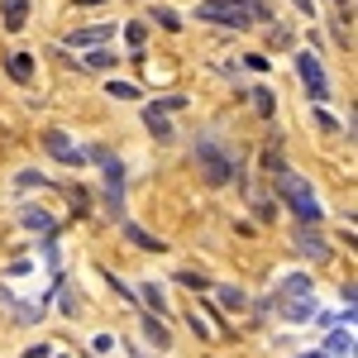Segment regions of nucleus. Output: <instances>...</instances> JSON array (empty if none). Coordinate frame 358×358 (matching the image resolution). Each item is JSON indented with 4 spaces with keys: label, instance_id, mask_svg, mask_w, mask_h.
Returning a JSON list of instances; mask_svg holds the SVG:
<instances>
[{
    "label": "nucleus",
    "instance_id": "nucleus-26",
    "mask_svg": "<svg viewBox=\"0 0 358 358\" xmlns=\"http://www.w3.org/2000/svg\"><path fill=\"white\" fill-rule=\"evenodd\" d=\"M182 282H187V287H196V292H201V287H210V282H206L201 273H182Z\"/></svg>",
    "mask_w": 358,
    "mask_h": 358
},
{
    "label": "nucleus",
    "instance_id": "nucleus-8",
    "mask_svg": "<svg viewBox=\"0 0 358 358\" xmlns=\"http://www.w3.org/2000/svg\"><path fill=\"white\" fill-rule=\"evenodd\" d=\"M301 296H310V277H306V273L287 277V282L277 287V306H287V301H301Z\"/></svg>",
    "mask_w": 358,
    "mask_h": 358
},
{
    "label": "nucleus",
    "instance_id": "nucleus-12",
    "mask_svg": "<svg viewBox=\"0 0 358 358\" xmlns=\"http://www.w3.org/2000/svg\"><path fill=\"white\" fill-rule=\"evenodd\" d=\"M124 239H129V244H138V248H148V253H163V239H153V234H148V229H138V224H129L124 220Z\"/></svg>",
    "mask_w": 358,
    "mask_h": 358
},
{
    "label": "nucleus",
    "instance_id": "nucleus-7",
    "mask_svg": "<svg viewBox=\"0 0 358 358\" xmlns=\"http://www.w3.org/2000/svg\"><path fill=\"white\" fill-rule=\"evenodd\" d=\"M296 253L315 258V263H325V258H330V244H325V239H320L310 224H301V229H296Z\"/></svg>",
    "mask_w": 358,
    "mask_h": 358
},
{
    "label": "nucleus",
    "instance_id": "nucleus-19",
    "mask_svg": "<svg viewBox=\"0 0 358 358\" xmlns=\"http://www.w3.org/2000/svg\"><path fill=\"white\" fill-rule=\"evenodd\" d=\"M220 306H224V310H244V292H234V287H220Z\"/></svg>",
    "mask_w": 358,
    "mask_h": 358
},
{
    "label": "nucleus",
    "instance_id": "nucleus-2",
    "mask_svg": "<svg viewBox=\"0 0 358 358\" xmlns=\"http://www.w3.org/2000/svg\"><path fill=\"white\" fill-rule=\"evenodd\" d=\"M277 196L292 206V215L301 224H315L325 210H320V201H315V192H310V182L306 177H296V172H287V167H277Z\"/></svg>",
    "mask_w": 358,
    "mask_h": 358
},
{
    "label": "nucleus",
    "instance_id": "nucleus-22",
    "mask_svg": "<svg viewBox=\"0 0 358 358\" xmlns=\"http://www.w3.org/2000/svg\"><path fill=\"white\" fill-rule=\"evenodd\" d=\"M110 96H115V101H134L138 86H129V82H110Z\"/></svg>",
    "mask_w": 358,
    "mask_h": 358
},
{
    "label": "nucleus",
    "instance_id": "nucleus-30",
    "mask_svg": "<svg viewBox=\"0 0 358 358\" xmlns=\"http://www.w3.org/2000/svg\"><path fill=\"white\" fill-rule=\"evenodd\" d=\"M77 5H101V0H77Z\"/></svg>",
    "mask_w": 358,
    "mask_h": 358
},
{
    "label": "nucleus",
    "instance_id": "nucleus-28",
    "mask_svg": "<svg viewBox=\"0 0 358 358\" xmlns=\"http://www.w3.org/2000/svg\"><path fill=\"white\" fill-rule=\"evenodd\" d=\"M24 358H48V349H29V354Z\"/></svg>",
    "mask_w": 358,
    "mask_h": 358
},
{
    "label": "nucleus",
    "instance_id": "nucleus-6",
    "mask_svg": "<svg viewBox=\"0 0 358 358\" xmlns=\"http://www.w3.org/2000/svg\"><path fill=\"white\" fill-rule=\"evenodd\" d=\"M296 72H301V82H306V91H310V101H325V96H330L325 67H320V57H315V53H296Z\"/></svg>",
    "mask_w": 358,
    "mask_h": 358
},
{
    "label": "nucleus",
    "instance_id": "nucleus-24",
    "mask_svg": "<svg viewBox=\"0 0 358 358\" xmlns=\"http://www.w3.org/2000/svg\"><path fill=\"white\" fill-rule=\"evenodd\" d=\"M124 38H129V48H143V38H148V29H143V24H129V29H124Z\"/></svg>",
    "mask_w": 358,
    "mask_h": 358
},
{
    "label": "nucleus",
    "instance_id": "nucleus-23",
    "mask_svg": "<svg viewBox=\"0 0 358 358\" xmlns=\"http://www.w3.org/2000/svg\"><path fill=\"white\" fill-rule=\"evenodd\" d=\"M253 106H258V115H273V91L258 86V91H253Z\"/></svg>",
    "mask_w": 358,
    "mask_h": 358
},
{
    "label": "nucleus",
    "instance_id": "nucleus-25",
    "mask_svg": "<svg viewBox=\"0 0 358 358\" xmlns=\"http://www.w3.org/2000/svg\"><path fill=\"white\" fill-rule=\"evenodd\" d=\"M38 182H43V172H20V187H38ZM43 187H48V182H43Z\"/></svg>",
    "mask_w": 358,
    "mask_h": 358
},
{
    "label": "nucleus",
    "instance_id": "nucleus-1",
    "mask_svg": "<svg viewBox=\"0 0 358 358\" xmlns=\"http://www.w3.org/2000/svg\"><path fill=\"white\" fill-rule=\"evenodd\" d=\"M196 20H210V24H224V29H248L273 20V5L268 0H201Z\"/></svg>",
    "mask_w": 358,
    "mask_h": 358
},
{
    "label": "nucleus",
    "instance_id": "nucleus-20",
    "mask_svg": "<svg viewBox=\"0 0 358 358\" xmlns=\"http://www.w3.org/2000/svg\"><path fill=\"white\" fill-rule=\"evenodd\" d=\"M86 67H96V72H101V67H115V53L110 48H96V53L86 57Z\"/></svg>",
    "mask_w": 358,
    "mask_h": 358
},
{
    "label": "nucleus",
    "instance_id": "nucleus-3",
    "mask_svg": "<svg viewBox=\"0 0 358 358\" xmlns=\"http://www.w3.org/2000/svg\"><path fill=\"white\" fill-rule=\"evenodd\" d=\"M196 167H201V177H206L210 187H224V182L234 177V158L224 153L215 138H196Z\"/></svg>",
    "mask_w": 358,
    "mask_h": 358
},
{
    "label": "nucleus",
    "instance_id": "nucleus-15",
    "mask_svg": "<svg viewBox=\"0 0 358 358\" xmlns=\"http://www.w3.org/2000/svg\"><path fill=\"white\" fill-rule=\"evenodd\" d=\"M10 77H15V82H29V77H34V62H29V53H10Z\"/></svg>",
    "mask_w": 358,
    "mask_h": 358
},
{
    "label": "nucleus",
    "instance_id": "nucleus-31",
    "mask_svg": "<svg viewBox=\"0 0 358 358\" xmlns=\"http://www.w3.org/2000/svg\"><path fill=\"white\" fill-rule=\"evenodd\" d=\"M301 358H325V354H301Z\"/></svg>",
    "mask_w": 358,
    "mask_h": 358
},
{
    "label": "nucleus",
    "instance_id": "nucleus-16",
    "mask_svg": "<svg viewBox=\"0 0 358 358\" xmlns=\"http://www.w3.org/2000/svg\"><path fill=\"white\" fill-rule=\"evenodd\" d=\"M143 334H148V339H153V344H158V349H167V344H172V339H167V330H163V320H158V315H148V320H143Z\"/></svg>",
    "mask_w": 358,
    "mask_h": 358
},
{
    "label": "nucleus",
    "instance_id": "nucleus-13",
    "mask_svg": "<svg viewBox=\"0 0 358 358\" xmlns=\"http://www.w3.org/2000/svg\"><path fill=\"white\" fill-rule=\"evenodd\" d=\"M143 124H148L158 138H172V124H167V115L158 110V106H148V110H143Z\"/></svg>",
    "mask_w": 358,
    "mask_h": 358
},
{
    "label": "nucleus",
    "instance_id": "nucleus-9",
    "mask_svg": "<svg viewBox=\"0 0 358 358\" xmlns=\"http://www.w3.org/2000/svg\"><path fill=\"white\" fill-rule=\"evenodd\" d=\"M110 34H115L110 24H91V29H77V34H72L67 43H72V48H96V43H106Z\"/></svg>",
    "mask_w": 358,
    "mask_h": 358
},
{
    "label": "nucleus",
    "instance_id": "nucleus-11",
    "mask_svg": "<svg viewBox=\"0 0 358 358\" xmlns=\"http://www.w3.org/2000/svg\"><path fill=\"white\" fill-rule=\"evenodd\" d=\"M20 224H24V229H38V234H53V229H57L53 215H48V210H34V206L20 210Z\"/></svg>",
    "mask_w": 358,
    "mask_h": 358
},
{
    "label": "nucleus",
    "instance_id": "nucleus-5",
    "mask_svg": "<svg viewBox=\"0 0 358 358\" xmlns=\"http://www.w3.org/2000/svg\"><path fill=\"white\" fill-rule=\"evenodd\" d=\"M43 153H48V158H57V163H67V167L91 163V153H86V148H77V143L62 134V129H48V134H43Z\"/></svg>",
    "mask_w": 358,
    "mask_h": 358
},
{
    "label": "nucleus",
    "instance_id": "nucleus-29",
    "mask_svg": "<svg viewBox=\"0 0 358 358\" xmlns=\"http://www.w3.org/2000/svg\"><path fill=\"white\" fill-rule=\"evenodd\" d=\"M296 5H301V10H306V15H310V0H296Z\"/></svg>",
    "mask_w": 358,
    "mask_h": 358
},
{
    "label": "nucleus",
    "instance_id": "nucleus-10",
    "mask_svg": "<svg viewBox=\"0 0 358 358\" xmlns=\"http://www.w3.org/2000/svg\"><path fill=\"white\" fill-rule=\"evenodd\" d=\"M0 20H5V29H24L29 24V0H0Z\"/></svg>",
    "mask_w": 358,
    "mask_h": 358
},
{
    "label": "nucleus",
    "instance_id": "nucleus-27",
    "mask_svg": "<svg viewBox=\"0 0 358 358\" xmlns=\"http://www.w3.org/2000/svg\"><path fill=\"white\" fill-rule=\"evenodd\" d=\"M192 330L201 334V339H210V325H206V320H201V315H196V310H192Z\"/></svg>",
    "mask_w": 358,
    "mask_h": 358
},
{
    "label": "nucleus",
    "instance_id": "nucleus-4",
    "mask_svg": "<svg viewBox=\"0 0 358 358\" xmlns=\"http://www.w3.org/2000/svg\"><path fill=\"white\" fill-rule=\"evenodd\" d=\"M91 163L106 167V206L120 215V206H124V163H120V158H110L106 148H96V153H91Z\"/></svg>",
    "mask_w": 358,
    "mask_h": 358
},
{
    "label": "nucleus",
    "instance_id": "nucleus-18",
    "mask_svg": "<svg viewBox=\"0 0 358 358\" xmlns=\"http://www.w3.org/2000/svg\"><path fill=\"white\" fill-rule=\"evenodd\" d=\"M330 354H349V358H354V334L334 330V334H330Z\"/></svg>",
    "mask_w": 358,
    "mask_h": 358
},
{
    "label": "nucleus",
    "instance_id": "nucleus-14",
    "mask_svg": "<svg viewBox=\"0 0 358 358\" xmlns=\"http://www.w3.org/2000/svg\"><path fill=\"white\" fill-rule=\"evenodd\" d=\"M287 320H310V310H315V301L310 296H301V301H287V306H277Z\"/></svg>",
    "mask_w": 358,
    "mask_h": 358
},
{
    "label": "nucleus",
    "instance_id": "nucleus-21",
    "mask_svg": "<svg viewBox=\"0 0 358 358\" xmlns=\"http://www.w3.org/2000/svg\"><path fill=\"white\" fill-rule=\"evenodd\" d=\"M153 20H158L163 29H182V20H177V10H167V5H158V10H153Z\"/></svg>",
    "mask_w": 358,
    "mask_h": 358
},
{
    "label": "nucleus",
    "instance_id": "nucleus-17",
    "mask_svg": "<svg viewBox=\"0 0 358 358\" xmlns=\"http://www.w3.org/2000/svg\"><path fill=\"white\" fill-rule=\"evenodd\" d=\"M138 296H143V301L153 306L158 315H163V310H167V296H163V287H153V282H143V292H138Z\"/></svg>",
    "mask_w": 358,
    "mask_h": 358
}]
</instances>
